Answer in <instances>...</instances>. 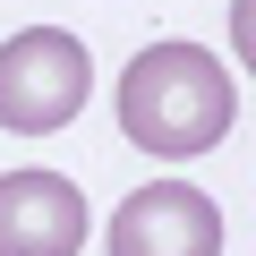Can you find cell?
Segmentation results:
<instances>
[{"mask_svg": "<svg viewBox=\"0 0 256 256\" xmlns=\"http://www.w3.org/2000/svg\"><path fill=\"white\" fill-rule=\"evenodd\" d=\"M230 120H239V86L205 43H146L120 68V128L137 154L196 162L230 137Z\"/></svg>", "mask_w": 256, "mask_h": 256, "instance_id": "1", "label": "cell"}, {"mask_svg": "<svg viewBox=\"0 0 256 256\" xmlns=\"http://www.w3.org/2000/svg\"><path fill=\"white\" fill-rule=\"evenodd\" d=\"M94 60L68 26H26L0 43V128L9 137H52L86 111Z\"/></svg>", "mask_w": 256, "mask_h": 256, "instance_id": "2", "label": "cell"}, {"mask_svg": "<svg viewBox=\"0 0 256 256\" xmlns=\"http://www.w3.org/2000/svg\"><path fill=\"white\" fill-rule=\"evenodd\" d=\"M102 248L111 256H222V205L188 180H146L102 222Z\"/></svg>", "mask_w": 256, "mask_h": 256, "instance_id": "3", "label": "cell"}, {"mask_svg": "<svg viewBox=\"0 0 256 256\" xmlns=\"http://www.w3.org/2000/svg\"><path fill=\"white\" fill-rule=\"evenodd\" d=\"M86 188L60 171H0V256H77Z\"/></svg>", "mask_w": 256, "mask_h": 256, "instance_id": "4", "label": "cell"}, {"mask_svg": "<svg viewBox=\"0 0 256 256\" xmlns=\"http://www.w3.org/2000/svg\"><path fill=\"white\" fill-rule=\"evenodd\" d=\"M230 52H239V68L256 77V0H230Z\"/></svg>", "mask_w": 256, "mask_h": 256, "instance_id": "5", "label": "cell"}]
</instances>
